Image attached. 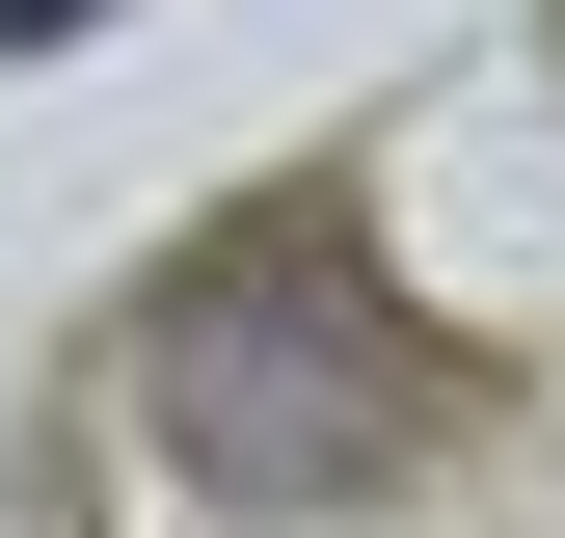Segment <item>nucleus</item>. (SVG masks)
Listing matches in <instances>:
<instances>
[{"instance_id":"f257e3e1","label":"nucleus","mask_w":565,"mask_h":538,"mask_svg":"<svg viewBox=\"0 0 565 538\" xmlns=\"http://www.w3.org/2000/svg\"><path fill=\"white\" fill-rule=\"evenodd\" d=\"M135 404H162V458L189 485H243V512H350V485H404L431 458V351L377 323V269L350 243H216L162 323H135Z\"/></svg>"},{"instance_id":"f03ea898","label":"nucleus","mask_w":565,"mask_h":538,"mask_svg":"<svg viewBox=\"0 0 565 538\" xmlns=\"http://www.w3.org/2000/svg\"><path fill=\"white\" fill-rule=\"evenodd\" d=\"M28 28H82V0H0V54H28Z\"/></svg>"}]
</instances>
